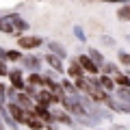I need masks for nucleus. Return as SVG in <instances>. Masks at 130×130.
I'll use <instances>...</instances> for the list:
<instances>
[{
  "label": "nucleus",
  "mask_w": 130,
  "mask_h": 130,
  "mask_svg": "<svg viewBox=\"0 0 130 130\" xmlns=\"http://www.w3.org/2000/svg\"><path fill=\"white\" fill-rule=\"evenodd\" d=\"M24 80H26L28 85H35V87H43V76L39 74V72H32V74H28Z\"/></svg>",
  "instance_id": "nucleus-18"
},
{
  "label": "nucleus",
  "mask_w": 130,
  "mask_h": 130,
  "mask_svg": "<svg viewBox=\"0 0 130 130\" xmlns=\"http://www.w3.org/2000/svg\"><path fill=\"white\" fill-rule=\"evenodd\" d=\"M5 52H7V48H0V59H5Z\"/></svg>",
  "instance_id": "nucleus-29"
},
{
  "label": "nucleus",
  "mask_w": 130,
  "mask_h": 130,
  "mask_svg": "<svg viewBox=\"0 0 130 130\" xmlns=\"http://www.w3.org/2000/svg\"><path fill=\"white\" fill-rule=\"evenodd\" d=\"M98 83H100V87H102L104 91H108V93H111V91H115V87H117L111 74H102V76H98Z\"/></svg>",
  "instance_id": "nucleus-11"
},
{
  "label": "nucleus",
  "mask_w": 130,
  "mask_h": 130,
  "mask_svg": "<svg viewBox=\"0 0 130 130\" xmlns=\"http://www.w3.org/2000/svg\"><path fill=\"white\" fill-rule=\"evenodd\" d=\"M76 59H78L80 67L85 70V74H89V76H98V74H100V65H98L89 54H78Z\"/></svg>",
  "instance_id": "nucleus-3"
},
{
  "label": "nucleus",
  "mask_w": 130,
  "mask_h": 130,
  "mask_svg": "<svg viewBox=\"0 0 130 130\" xmlns=\"http://www.w3.org/2000/svg\"><path fill=\"white\" fill-rule=\"evenodd\" d=\"M15 102H18L20 106L24 108V111H30V108L35 106V98L28 95L26 91H18V95H15Z\"/></svg>",
  "instance_id": "nucleus-8"
},
{
  "label": "nucleus",
  "mask_w": 130,
  "mask_h": 130,
  "mask_svg": "<svg viewBox=\"0 0 130 130\" xmlns=\"http://www.w3.org/2000/svg\"><path fill=\"white\" fill-rule=\"evenodd\" d=\"M87 54L91 56V59L95 61L98 65H102V63H104V56H102V52L98 50V48H89V50H87Z\"/></svg>",
  "instance_id": "nucleus-20"
},
{
  "label": "nucleus",
  "mask_w": 130,
  "mask_h": 130,
  "mask_svg": "<svg viewBox=\"0 0 130 130\" xmlns=\"http://www.w3.org/2000/svg\"><path fill=\"white\" fill-rule=\"evenodd\" d=\"M15 95H18V89L9 85V87H7V100H15Z\"/></svg>",
  "instance_id": "nucleus-25"
},
{
  "label": "nucleus",
  "mask_w": 130,
  "mask_h": 130,
  "mask_svg": "<svg viewBox=\"0 0 130 130\" xmlns=\"http://www.w3.org/2000/svg\"><path fill=\"white\" fill-rule=\"evenodd\" d=\"M52 117H54V121H59V124H63V126H76V121L72 119V115L67 111H52Z\"/></svg>",
  "instance_id": "nucleus-9"
},
{
  "label": "nucleus",
  "mask_w": 130,
  "mask_h": 130,
  "mask_svg": "<svg viewBox=\"0 0 130 130\" xmlns=\"http://www.w3.org/2000/svg\"><path fill=\"white\" fill-rule=\"evenodd\" d=\"M72 30H74V37L76 39H78V41H87V35H85V30H83V26H78V24H76V26L74 28H72Z\"/></svg>",
  "instance_id": "nucleus-23"
},
{
  "label": "nucleus",
  "mask_w": 130,
  "mask_h": 130,
  "mask_svg": "<svg viewBox=\"0 0 130 130\" xmlns=\"http://www.w3.org/2000/svg\"><path fill=\"white\" fill-rule=\"evenodd\" d=\"M48 50H50L52 54L61 56V59H67V50H65V48L61 46L59 41H48Z\"/></svg>",
  "instance_id": "nucleus-14"
},
{
  "label": "nucleus",
  "mask_w": 130,
  "mask_h": 130,
  "mask_svg": "<svg viewBox=\"0 0 130 130\" xmlns=\"http://www.w3.org/2000/svg\"><path fill=\"white\" fill-rule=\"evenodd\" d=\"M41 46V37L37 35H18V48L22 50H37Z\"/></svg>",
  "instance_id": "nucleus-2"
},
{
  "label": "nucleus",
  "mask_w": 130,
  "mask_h": 130,
  "mask_svg": "<svg viewBox=\"0 0 130 130\" xmlns=\"http://www.w3.org/2000/svg\"><path fill=\"white\" fill-rule=\"evenodd\" d=\"M35 102L41 104V106L52 108V106H56V104H59V98H56L48 87H43V89H37V93H35Z\"/></svg>",
  "instance_id": "nucleus-1"
},
{
  "label": "nucleus",
  "mask_w": 130,
  "mask_h": 130,
  "mask_svg": "<svg viewBox=\"0 0 130 130\" xmlns=\"http://www.w3.org/2000/svg\"><path fill=\"white\" fill-rule=\"evenodd\" d=\"M113 80H115L117 87H130V76H128V74H124V72H115Z\"/></svg>",
  "instance_id": "nucleus-17"
},
{
  "label": "nucleus",
  "mask_w": 130,
  "mask_h": 130,
  "mask_svg": "<svg viewBox=\"0 0 130 130\" xmlns=\"http://www.w3.org/2000/svg\"><path fill=\"white\" fill-rule=\"evenodd\" d=\"M46 63L50 65L54 72H59V74L65 70V67H63V59H61V56H56V54H52V52H50V54H46Z\"/></svg>",
  "instance_id": "nucleus-12"
},
{
  "label": "nucleus",
  "mask_w": 130,
  "mask_h": 130,
  "mask_svg": "<svg viewBox=\"0 0 130 130\" xmlns=\"http://www.w3.org/2000/svg\"><path fill=\"white\" fill-rule=\"evenodd\" d=\"M100 2H111V5H121V0H100Z\"/></svg>",
  "instance_id": "nucleus-28"
},
{
  "label": "nucleus",
  "mask_w": 130,
  "mask_h": 130,
  "mask_svg": "<svg viewBox=\"0 0 130 130\" xmlns=\"http://www.w3.org/2000/svg\"><path fill=\"white\" fill-rule=\"evenodd\" d=\"M117 98L124 100V102H130V87H119L117 89Z\"/></svg>",
  "instance_id": "nucleus-22"
},
{
  "label": "nucleus",
  "mask_w": 130,
  "mask_h": 130,
  "mask_svg": "<svg viewBox=\"0 0 130 130\" xmlns=\"http://www.w3.org/2000/svg\"><path fill=\"white\" fill-rule=\"evenodd\" d=\"M9 85L11 87H15L18 91H22L24 89V85H26V80H24V74H22V70L20 67H13V70H9Z\"/></svg>",
  "instance_id": "nucleus-5"
},
{
  "label": "nucleus",
  "mask_w": 130,
  "mask_h": 130,
  "mask_svg": "<svg viewBox=\"0 0 130 130\" xmlns=\"http://www.w3.org/2000/svg\"><path fill=\"white\" fill-rule=\"evenodd\" d=\"M0 32L11 35V37H18V32H15V28L11 26V22H9V18H7V15H0Z\"/></svg>",
  "instance_id": "nucleus-13"
},
{
  "label": "nucleus",
  "mask_w": 130,
  "mask_h": 130,
  "mask_svg": "<svg viewBox=\"0 0 130 130\" xmlns=\"http://www.w3.org/2000/svg\"><path fill=\"white\" fill-rule=\"evenodd\" d=\"M100 72H102V74H115V72H117V65H115V63H106V61H104V63L100 65Z\"/></svg>",
  "instance_id": "nucleus-21"
},
{
  "label": "nucleus",
  "mask_w": 130,
  "mask_h": 130,
  "mask_svg": "<svg viewBox=\"0 0 130 130\" xmlns=\"http://www.w3.org/2000/svg\"><path fill=\"white\" fill-rule=\"evenodd\" d=\"M7 74H9V65L5 59H0V76H7Z\"/></svg>",
  "instance_id": "nucleus-26"
},
{
  "label": "nucleus",
  "mask_w": 130,
  "mask_h": 130,
  "mask_svg": "<svg viewBox=\"0 0 130 130\" xmlns=\"http://www.w3.org/2000/svg\"><path fill=\"white\" fill-rule=\"evenodd\" d=\"M7 18H9L11 26L15 28V32H18V35H20V32H26L28 28H30V26H28V22H26V20L22 18V15H18V13H9Z\"/></svg>",
  "instance_id": "nucleus-7"
},
{
  "label": "nucleus",
  "mask_w": 130,
  "mask_h": 130,
  "mask_svg": "<svg viewBox=\"0 0 130 130\" xmlns=\"http://www.w3.org/2000/svg\"><path fill=\"white\" fill-rule=\"evenodd\" d=\"M117 59H119V63L124 65V67H130V54H128V52L119 50V52H117Z\"/></svg>",
  "instance_id": "nucleus-24"
},
{
  "label": "nucleus",
  "mask_w": 130,
  "mask_h": 130,
  "mask_svg": "<svg viewBox=\"0 0 130 130\" xmlns=\"http://www.w3.org/2000/svg\"><path fill=\"white\" fill-rule=\"evenodd\" d=\"M5 106H7V111H9V115L13 117V119L18 121L20 126H22V124H24V115H26V111H24V108L20 106V104L15 102V100H9V102H7Z\"/></svg>",
  "instance_id": "nucleus-4"
},
{
  "label": "nucleus",
  "mask_w": 130,
  "mask_h": 130,
  "mask_svg": "<svg viewBox=\"0 0 130 130\" xmlns=\"http://www.w3.org/2000/svg\"><path fill=\"white\" fill-rule=\"evenodd\" d=\"M20 59H22V52L20 50H7L5 52V61L7 63H20Z\"/></svg>",
  "instance_id": "nucleus-19"
},
{
  "label": "nucleus",
  "mask_w": 130,
  "mask_h": 130,
  "mask_svg": "<svg viewBox=\"0 0 130 130\" xmlns=\"http://www.w3.org/2000/svg\"><path fill=\"white\" fill-rule=\"evenodd\" d=\"M61 85H63V89H65L67 95H76V98L80 95V91L74 87V80H72V78H63V80H61Z\"/></svg>",
  "instance_id": "nucleus-16"
},
{
  "label": "nucleus",
  "mask_w": 130,
  "mask_h": 130,
  "mask_svg": "<svg viewBox=\"0 0 130 130\" xmlns=\"http://www.w3.org/2000/svg\"><path fill=\"white\" fill-rule=\"evenodd\" d=\"M7 100V85L0 83V102H5Z\"/></svg>",
  "instance_id": "nucleus-27"
},
{
  "label": "nucleus",
  "mask_w": 130,
  "mask_h": 130,
  "mask_svg": "<svg viewBox=\"0 0 130 130\" xmlns=\"http://www.w3.org/2000/svg\"><path fill=\"white\" fill-rule=\"evenodd\" d=\"M67 76H70V78H80V76H85V70L80 67V63H78V59H76V56H72V61H70Z\"/></svg>",
  "instance_id": "nucleus-10"
},
{
  "label": "nucleus",
  "mask_w": 130,
  "mask_h": 130,
  "mask_svg": "<svg viewBox=\"0 0 130 130\" xmlns=\"http://www.w3.org/2000/svg\"><path fill=\"white\" fill-rule=\"evenodd\" d=\"M20 63H22L24 70H30V72H39V67H41V56L37 54H26L20 59Z\"/></svg>",
  "instance_id": "nucleus-6"
},
{
  "label": "nucleus",
  "mask_w": 130,
  "mask_h": 130,
  "mask_svg": "<svg viewBox=\"0 0 130 130\" xmlns=\"http://www.w3.org/2000/svg\"><path fill=\"white\" fill-rule=\"evenodd\" d=\"M117 20L119 22H130V2H121L117 9Z\"/></svg>",
  "instance_id": "nucleus-15"
}]
</instances>
